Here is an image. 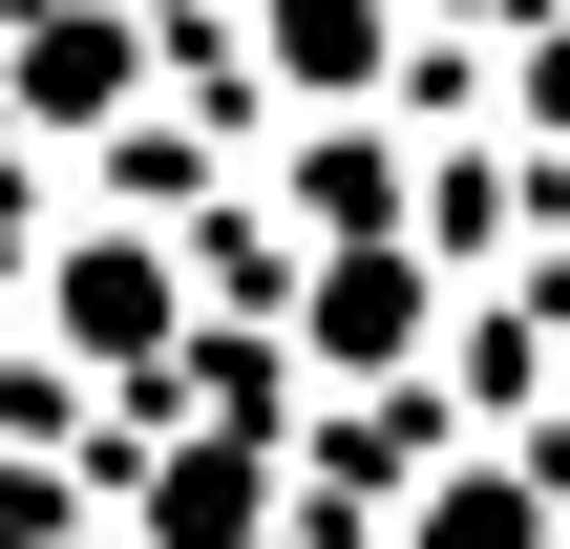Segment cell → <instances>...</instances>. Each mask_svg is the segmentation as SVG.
<instances>
[{"instance_id": "obj_7", "label": "cell", "mask_w": 570, "mask_h": 549, "mask_svg": "<svg viewBox=\"0 0 570 549\" xmlns=\"http://www.w3.org/2000/svg\"><path fill=\"white\" fill-rule=\"evenodd\" d=\"M529 127H550V148H570V21H550V42H529Z\"/></svg>"}, {"instance_id": "obj_5", "label": "cell", "mask_w": 570, "mask_h": 549, "mask_svg": "<svg viewBox=\"0 0 570 549\" xmlns=\"http://www.w3.org/2000/svg\"><path fill=\"white\" fill-rule=\"evenodd\" d=\"M402 549H550V487H529V465H444Z\"/></svg>"}, {"instance_id": "obj_4", "label": "cell", "mask_w": 570, "mask_h": 549, "mask_svg": "<svg viewBox=\"0 0 570 549\" xmlns=\"http://www.w3.org/2000/svg\"><path fill=\"white\" fill-rule=\"evenodd\" d=\"M381 42H402L381 0H254V63H275L296 106H360V85H381Z\"/></svg>"}, {"instance_id": "obj_1", "label": "cell", "mask_w": 570, "mask_h": 549, "mask_svg": "<svg viewBox=\"0 0 570 549\" xmlns=\"http://www.w3.org/2000/svg\"><path fill=\"white\" fill-rule=\"evenodd\" d=\"M42 339H63L85 381L190 360V254H169V233H63V254H42Z\"/></svg>"}, {"instance_id": "obj_3", "label": "cell", "mask_w": 570, "mask_h": 549, "mask_svg": "<svg viewBox=\"0 0 570 549\" xmlns=\"http://www.w3.org/2000/svg\"><path fill=\"white\" fill-rule=\"evenodd\" d=\"M296 339H317V360H423V254H402V233H338L317 296H296Z\"/></svg>"}, {"instance_id": "obj_2", "label": "cell", "mask_w": 570, "mask_h": 549, "mask_svg": "<svg viewBox=\"0 0 570 549\" xmlns=\"http://www.w3.org/2000/svg\"><path fill=\"white\" fill-rule=\"evenodd\" d=\"M127 63H148L127 0H21V21H0V106H21V127H106Z\"/></svg>"}, {"instance_id": "obj_6", "label": "cell", "mask_w": 570, "mask_h": 549, "mask_svg": "<svg viewBox=\"0 0 570 549\" xmlns=\"http://www.w3.org/2000/svg\"><path fill=\"white\" fill-rule=\"evenodd\" d=\"M148 549H254V444L169 465V487H148Z\"/></svg>"}]
</instances>
